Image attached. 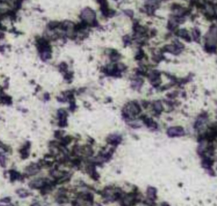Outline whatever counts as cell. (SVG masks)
I'll use <instances>...</instances> for the list:
<instances>
[{"mask_svg": "<svg viewBox=\"0 0 217 206\" xmlns=\"http://www.w3.org/2000/svg\"><path fill=\"white\" fill-rule=\"evenodd\" d=\"M206 41L209 46L213 47L217 43V28L216 27H212L209 30V32L206 36Z\"/></svg>", "mask_w": 217, "mask_h": 206, "instance_id": "6da1fadb", "label": "cell"}, {"mask_svg": "<svg viewBox=\"0 0 217 206\" xmlns=\"http://www.w3.org/2000/svg\"><path fill=\"white\" fill-rule=\"evenodd\" d=\"M81 17L86 22L92 23L95 20V13L91 9H85L81 13Z\"/></svg>", "mask_w": 217, "mask_h": 206, "instance_id": "7a4b0ae2", "label": "cell"}, {"mask_svg": "<svg viewBox=\"0 0 217 206\" xmlns=\"http://www.w3.org/2000/svg\"><path fill=\"white\" fill-rule=\"evenodd\" d=\"M47 184H48V182L46 181V179L40 178V179H36V180L32 181L29 183V187L31 188H42Z\"/></svg>", "mask_w": 217, "mask_h": 206, "instance_id": "3957f363", "label": "cell"}, {"mask_svg": "<svg viewBox=\"0 0 217 206\" xmlns=\"http://www.w3.org/2000/svg\"><path fill=\"white\" fill-rule=\"evenodd\" d=\"M41 166L38 164H32L30 165L26 170V172L27 175H35L40 171Z\"/></svg>", "mask_w": 217, "mask_h": 206, "instance_id": "277c9868", "label": "cell"}, {"mask_svg": "<svg viewBox=\"0 0 217 206\" xmlns=\"http://www.w3.org/2000/svg\"><path fill=\"white\" fill-rule=\"evenodd\" d=\"M9 174H10V179H11V181H15V180H17V179H20V173H19V172H17V171H11Z\"/></svg>", "mask_w": 217, "mask_h": 206, "instance_id": "5b68a950", "label": "cell"}, {"mask_svg": "<svg viewBox=\"0 0 217 206\" xmlns=\"http://www.w3.org/2000/svg\"><path fill=\"white\" fill-rule=\"evenodd\" d=\"M17 193L20 198H26L29 195V193L26 191V190H25V189H19Z\"/></svg>", "mask_w": 217, "mask_h": 206, "instance_id": "8992f818", "label": "cell"}, {"mask_svg": "<svg viewBox=\"0 0 217 206\" xmlns=\"http://www.w3.org/2000/svg\"><path fill=\"white\" fill-rule=\"evenodd\" d=\"M6 164V158L3 154H0V165L2 166V167H4Z\"/></svg>", "mask_w": 217, "mask_h": 206, "instance_id": "52a82bcc", "label": "cell"}, {"mask_svg": "<svg viewBox=\"0 0 217 206\" xmlns=\"http://www.w3.org/2000/svg\"><path fill=\"white\" fill-rule=\"evenodd\" d=\"M32 206H44V205L40 203H32Z\"/></svg>", "mask_w": 217, "mask_h": 206, "instance_id": "ba28073f", "label": "cell"}, {"mask_svg": "<svg viewBox=\"0 0 217 206\" xmlns=\"http://www.w3.org/2000/svg\"><path fill=\"white\" fill-rule=\"evenodd\" d=\"M0 148H4V149H5V148H4V145H3V143H2V142H0Z\"/></svg>", "mask_w": 217, "mask_h": 206, "instance_id": "9c48e42d", "label": "cell"}, {"mask_svg": "<svg viewBox=\"0 0 217 206\" xmlns=\"http://www.w3.org/2000/svg\"><path fill=\"white\" fill-rule=\"evenodd\" d=\"M0 1H7V0H0Z\"/></svg>", "mask_w": 217, "mask_h": 206, "instance_id": "30bf717a", "label": "cell"}]
</instances>
